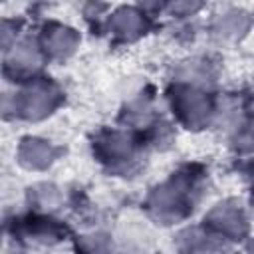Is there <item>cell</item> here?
<instances>
[{
	"label": "cell",
	"instance_id": "obj_1",
	"mask_svg": "<svg viewBox=\"0 0 254 254\" xmlns=\"http://www.w3.org/2000/svg\"><path fill=\"white\" fill-rule=\"evenodd\" d=\"M151 214L161 222H175L185 214L187 208V194L181 183H169L159 187L149 200Z\"/></svg>",
	"mask_w": 254,
	"mask_h": 254
},
{
	"label": "cell",
	"instance_id": "obj_2",
	"mask_svg": "<svg viewBox=\"0 0 254 254\" xmlns=\"http://www.w3.org/2000/svg\"><path fill=\"white\" fill-rule=\"evenodd\" d=\"M58 101V91L44 81H36L28 85L20 95H18V109L24 117L28 119H40L52 111V107Z\"/></svg>",
	"mask_w": 254,
	"mask_h": 254
},
{
	"label": "cell",
	"instance_id": "obj_3",
	"mask_svg": "<svg viewBox=\"0 0 254 254\" xmlns=\"http://www.w3.org/2000/svg\"><path fill=\"white\" fill-rule=\"evenodd\" d=\"M175 107H177L181 119L189 127H202L210 115L208 99L204 97V93H200L198 89H192V87H185V89L177 91Z\"/></svg>",
	"mask_w": 254,
	"mask_h": 254
},
{
	"label": "cell",
	"instance_id": "obj_4",
	"mask_svg": "<svg viewBox=\"0 0 254 254\" xmlns=\"http://www.w3.org/2000/svg\"><path fill=\"white\" fill-rule=\"evenodd\" d=\"M206 220H208V224L214 230H218V232H222L226 236H232V238L242 236L244 234V228H246L244 218H242V212L234 204H230V202L216 204L210 210V214H208Z\"/></svg>",
	"mask_w": 254,
	"mask_h": 254
},
{
	"label": "cell",
	"instance_id": "obj_5",
	"mask_svg": "<svg viewBox=\"0 0 254 254\" xmlns=\"http://www.w3.org/2000/svg\"><path fill=\"white\" fill-rule=\"evenodd\" d=\"M44 46L54 58H65L75 50L77 36L65 26H50L44 34Z\"/></svg>",
	"mask_w": 254,
	"mask_h": 254
},
{
	"label": "cell",
	"instance_id": "obj_6",
	"mask_svg": "<svg viewBox=\"0 0 254 254\" xmlns=\"http://www.w3.org/2000/svg\"><path fill=\"white\" fill-rule=\"evenodd\" d=\"M18 157L22 161V165L30 167V169H44L50 165L54 151L52 147L42 141V139H24L18 151Z\"/></svg>",
	"mask_w": 254,
	"mask_h": 254
},
{
	"label": "cell",
	"instance_id": "obj_7",
	"mask_svg": "<svg viewBox=\"0 0 254 254\" xmlns=\"http://www.w3.org/2000/svg\"><path fill=\"white\" fill-rule=\"evenodd\" d=\"M109 26H111V30L115 34H119V36H123L127 40H133V38H137V36H141L145 32V26L147 24H145L143 16L137 10H133V8H121V10H117L113 14Z\"/></svg>",
	"mask_w": 254,
	"mask_h": 254
},
{
	"label": "cell",
	"instance_id": "obj_8",
	"mask_svg": "<svg viewBox=\"0 0 254 254\" xmlns=\"http://www.w3.org/2000/svg\"><path fill=\"white\" fill-rule=\"evenodd\" d=\"M8 65L16 71H34L40 65V52L32 42H22L14 46L8 56Z\"/></svg>",
	"mask_w": 254,
	"mask_h": 254
},
{
	"label": "cell",
	"instance_id": "obj_9",
	"mask_svg": "<svg viewBox=\"0 0 254 254\" xmlns=\"http://www.w3.org/2000/svg\"><path fill=\"white\" fill-rule=\"evenodd\" d=\"M131 139L123 133H111L99 143V151L107 161H123L131 155Z\"/></svg>",
	"mask_w": 254,
	"mask_h": 254
},
{
	"label": "cell",
	"instance_id": "obj_10",
	"mask_svg": "<svg viewBox=\"0 0 254 254\" xmlns=\"http://www.w3.org/2000/svg\"><path fill=\"white\" fill-rule=\"evenodd\" d=\"M248 28V18L244 14H238V12H232V14H226L222 16L216 26H214V32L224 38V40H234V38H240Z\"/></svg>",
	"mask_w": 254,
	"mask_h": 254
},
{
	"label": "cell",
	"instance_id": "obj_11",
	"mask_svg": "<svg viewBox=\"0 0 254 254\" xmlns=\"http://www.w3.org/2000/svg\"><path fill=\"white\" fill-rule=\"evenodd\" d=\"M34 200L42 208H54L60 202V194L52 185H40L34 189Z\"/></svg>",
	"mask_w": 254,
	"mask_h": 254
},
{
	"label": "cell",
	"instance_id": "obj_12",
	"mask_svg": "<svg viewBox=\"0 0 254 254\" xmlns=\"http://www.w3.org/2000/svg\"><path fill=\"white\" fill-rule=\"evenodd\" d=\"M236 147L240 151H254V121L246 123L240 129V133L236 137Z\"/></svg>",
	"mask_w": 254,
	"mask_h": 254
},
{
	"label": "cell",
	"instance_id": "obj_13",
	"mask_svg": "<svg viewBox=\"0 0 254 254\" xmlns=\"http://www.w3.org/2000/svg\"><path fill=\"white\" fill-rule=\"evenodd\" d=\"M200 6V0H171V10L175 14H189Z\"/></svg>",
	"mask_w": 254,
	"mask_h": 254
},
{
	"label": "cell",
	"instance_id": "obj_14",
	"mask_svg": "<svg viewBox=\"0 0 254 254\" xmlns=\"http://www.w3.org/2000/svg\"><path fill=\"white\" fill-rule=\"evenodd\" d=\"M139 2H141V4L145 6V8H149V10H153V8H157V6H159V4L163 2V0H139Z\"/></svg>",
	"mask_w": 254,
	"mask_h": 254
}]
</instances>
